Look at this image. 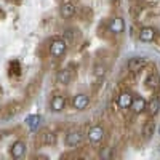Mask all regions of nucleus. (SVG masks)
Returning <instances> with one entry per match:
<instances>
[{
  "mask_svg": "<svg viewBox=\"0 0 160 160\" xmlns=\"http://www.w3.org/2000/svg\"><path fill=\"white\" fill-rule=\"evenodd\" d=\"M66 51H68V43H66L64 38H53L51 43H50V55L53 58L59 59L61 56L66 55Z\"/></svg>",
  "mask_w": 160,
  "mask_h": 160,
  "instance_id": "nucleus-1",
  "label": "nucleus"
},
{
  "mask_svg": "<svg viewBox=\"0 0 160 160\" xmlns=\"http://www.w3.org/2000/svg\"><path fill=\"white\" fill-rule=\"evenodd\" d=\"M133 96L130 91H123V93H120L118 95V98H117V104H118V108L120 109H123V111H127V109H130L131 108V102H133Z\"/></svg>",
  "mask_w": 160,
  "mask_h": 160,
  "instance_id": "nucleus-6",
  "label": "nucleus"
},
{
  "mask_svg": "<svg viewBox=\"0 0 160 160\" xmlns=\"http://www.w3.org/2000/svg\"><path fill=\"white\" fill-rule=\"evenodd\" d=\"M88 104H90V98L88 95H85V93H78V95H75L72 98V108L75 111H83L88 108Z\"/></svg>",
  "mask_w": 160,
  "mask_h": 160,
  "instance_id": "nucleus-5",
  "label": "nucleus"
},
{
  "mask_svg": "<svg viewBox=\"0 0 160 160\" xmlns=\"http://www.w3.org/2000/svg\"><path fill=\"white\" fill-rule=\"evenodd\" d=\"M146 58H131L128 62H127V68H128V71H131V72H138V71H141L144 66H146Z\"/></svg>",
  "mask_w": 160,
  "mask_h": 160,
  "instance_id": "nucleus-13",
  "label": "nucleus"
},
{
  "mask_svg": "<svg viewBox=\"0 0 160 160\" xmlns=\"http://www.w3.org/2000/svg\"><path fill=\"white\" fill-rule=\"evenodd\" d=\"M146 85H148V88H151V90H155V88H158V85H160V78H158V74L157 72H152L148 78H146Z\"/></svg>",
  "mask_w": 160,
  "mask_h": 160,
  "instance_id": "nucleus-16",
  "label": "nucleus"
},
{
  "mask_svg": "<svg viewBox=\"0 0 160 160\" xmlns=\"http://www.w3.org/2000/svg\"><path fill=\"white\" fill-rule=\"evenodd\" d=\"M108 29H109V32L118 35V34H122L125 31V22H123L122 18H112L109 26H108Z\"/></svg>",
  "mask_w": 160,
  "mask_h": 160,
  "instance_id": "nucleus-8",
  "label": "nucleus"
},
{
  "mask_svg": "<svg viewBox=\"0 0 160 160\" xmlns=\"http://www.w3.org/2000/svg\"><path fill=\"white\" fill-rule=\"evenodd\" d=\"M26 151H28V144H26L22 139H16L15 142L10 146V155H11L13 158H21V157H24Z\"/></svg>",
  "mask_w": 160,
  "mask_h": 160,
  "instance_id": "nucleus-4",
  "label": "nucleus"
},
{
  "mask_svg": "<svg viewBox=\"0 0 160 160\" xmlns=\"http://www.w3.org/2000/svg\"><path fill=\"white\" fill-rule=\"evenodd\" d=\"M157 37V31L151 26H146L139 31V40L141 42H152V40Z\"/></svg>",
  "mask_w": 160,
  "mask_h": 160,
  "instance_id": "nucleus-11",
  "label": "nucleus"
},
{
  "mask_svg": "<svg viewBox=\"0 0 160 160\" xmlns=\"http://www.w3.org/2000/svg\"><path fill=\"white\" fill-rule=\"evenodd\" d=\"M71 80H72V72L69 69L62 68V69L58 71V74H56V83H59V85H69Z\"/></svg>",
  "mask_w": 160,
  "mask_h": 160,
  "instance_id": "nucleus-12",
  "label": "nucleus"
},
{
  "mask_svg": "<svg viewBox=\"0 0 160 160\" xmlns=\"http://www.w3.org/2000/svg\"><path fill=\"white\" fill-rule=\"evenodd\" d=\"M104 136H106V130L102 125H93L87 133V138L91 144H99L104 139Z\"/></svg>",
  "mask_w": 160,
  "mask_h": 160,
  "instance_id": "nucleus-2",
  "label": "nucleus"
},
{
  "mask_svg": "<svg viewBox=\"0 0 160 160\" xmlns=\"http://www.w3.org/2000/svg\"><path fill=\"white\" fill-rule=\"evenodd\" d=\"M26 123H28L31 131H37L40 128V123H42V117L40 115H29L26 118Z\"/></svg>",
  "mask_w": 160,
  "mask_h": 160,
  "instance_id": "nucleus-14",
  "label": "nucleus"
},
{
  "mask_svg": "<svg viewBox=\"0 0 160 160\" xmlns=\"http://www.w3.org/2000/svg\"><path fill=\"white\" fill-rule=\"evenodd\" d=\"M59 15L64 18V19H69L75 15V5L72 2H62L61 3V8H59Z\"/></svg>",
  "mask_w": 160,
  "mask_h": 160,
  "instance_id": "nucleus-10",
  "label": "nucleus"
},
{
  "mask_svg": "<svg viewBox=\"0 0 160 160\" xmlns=\"http://www.w3.org/2000/svg\"><path fill=\"white\" fill-rule=\"evenodd\" d=\"M95 77H102L104 74H106V66L104 64H96L95 66Z\"/></svg>",
  "mask_w": 160,
  "mask_h": 160,
  "instance_id": "nucleus-19",
  "label": "nucleus"
},
{
  "mask_svg": "<svg viewBox=\"0 0 160 160\" xmlns=\"http://www.w3.org/2000/svg\"><path fill=\"white\" fill-rule=\"evenodd\" d=\"M42 142H43V144H55V142H56V135H55L53 131L45 130L43 135H42Z\"/></svg>",
  "mask_w": 160,
  "mask_h": 160,
  "instance_id": "nucleus-18",
  "label": "nucleus"
},
{
  "mask_svg": "<svg viewBox=\"0 0 160 160\" xmlns=\"http://www.w3.org/2000/svg\"><path fill=\"white\" fill-rule=\"evenodd\" d=\"M99 155H101V158H108V157L111 155V154H109V149H104V151H101V154H99Z\"/></svg>",
  "mask_w": 160,
  "mask_h": 160,
  "instance_id": "nucleus-20",
  "label": "nucleus"
},
{
  "mask_svg": "<svg viewBox=\"0 0 160 160\" xmlns=\"http://www.w3.org/2000/svg\"><path fill=\"white\" fill-rule=\"evenodd\" d=\"M146 108H148V101H146L142 96H135L133 98V102H131V111L135 114H141L146 111Z\"/></svg>",
  "mask_w": 160,
  "mask_h": 160,
  "instance_id": "nucleus-9",
  "label": "nucleus"
},
{
  "mask_svg": "<svg viewBox=\"0 0 160 160\" xmlns=\"http://www.w3.org/2000/svg\"><path fill=\"white\" fill-rule=\"evenodd\" d=\"M158 152H160V148H158Z\"/></svg>",
  "mask_w": 160,
  "mask_h": 160,
  "instance_id": "nucleus-22",
  "label": "nucleus"
},
{
  "mask_svg": "<svg viewBox=\"0 0 160 160\" xmlns=\"http://www.w3.org/2000/svg\"><path fill=\"white\" fill-rule=\"evenodd\" d=\"M158 135H160V127H158Z\"/></svg>",
  "mask_w": 160,
  "mask_h": 160,
  "instance_id": "nucleus-21",
  "label": "nucleus"
},
{
  "mask_svg": "<svg viewBox=\"0 0 160 160\" xmlns=\"http://www.w3.org/2000/svg\"><path fill=\"white\" fill-rule=\"evenodd\" d=\"M50 109L53 112H62L66 109V98L62 95H55L50 101Z\"/></svg>",
  "mask_w": 160,
  "mask_h": 160,
  "instance_id": "nucleus-7",
  "label": "nucleus"
},
{
  "mask_svg": "<svg viewBox=\"0 0 160 160\" xmlns=\"http://www.w3.org/2000/svg\"><path fill=\"white\" fill-rule=\"evenodd\" d=\"M154 131H155V123L152 122V120H148V122L144 123V127H142V135H144V138H146V139L152 138Z\"/></svg>",
  "mask_w": 160,
  "mask_h": 160,
  "instance_id": "nucleus-17",
  "label": "nucleus"
},
{
  "mask_svg": "<svg viewBox=\"0 0 160 160\" xmlns=\"http://www.w3.org/2000/svg\"><path fill=\"white\" fill-rule=\"evenodd\" d=\"M83 138H85L83 131L74 128V130L68 131V135H66V144L71 146V148H77V146H80L83 142Z\"/></svg>",
  "mask_w": 160,
  "mask_h": 160,
  "instance_id": "nucleus-3",
  "label": "nucleus"
},
{
  "mask_svg": "<svg viewBox=\"0 0 160 160\" xmlns=\"http://www.w3.org/2000/svg\"><path fill=\"white\" fill-rule=\"evenodd\" d=\"M146 109H148L149 111V114L154 117V115H157L158 114V111H160V98H152L151 99V102L148 104V108H146Z\"/></svg>",
  "mask_w": 160,
  "mask_h": 160,
  "instance_id": "nucleus-15",
  "label": "nucleus"
}]
</instances>
